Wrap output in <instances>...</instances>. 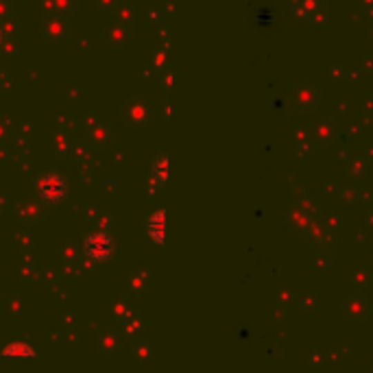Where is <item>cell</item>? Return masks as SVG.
Wrapping results in <instances>:
<instances>
[{
  "label": "cell",
  "mask_w": 373,
  "mask_h": 373,
  "mask_svg": "<svg viewBox=\"0 0 373 373\" xmlns=\"http://www.w3.org/2000/svg\"><path fill=\"white\" fill-rule=\"evenodd\" d=\"M48 3H52L55 7H57L59 13H68V11H73L75 9V0H48Z\"/></svg>",
  "instance_id": "obj_8"
},
{
  "label": "cell",
  "mask_w": 373,
  "mask_h": 373,
  "mask_svg": "<svg viewBox=\"0 0 373 373\" xmlns=\"http://www.w3.org/2000/svg\"><path fill=\"white\" fill-rule=\"evenodd\" d=\"M0 356H3L5 361H33L35 350L31 347L29 343H24V341H13V343L7 345Z\"/></svg>",
  "instance_id": "obj_6"
},
{
  "label": "cell",
  "mask_w": 373,
  "mask_h": 373,
  "mask_svg": "<svg viewBox=\"0 0 373 373\" xmlns=\"http://www.w3.org/2000/svg\"><path fill=\"white\" fill-rule=\"evenodd\" d=\"M41 33L52 44H59V41L68 39V33H70V26L64 22V18H50L41 24Z\"/></svg>",
  "instance_id": "obj_5"
},
{
  "label": "cell",
  "mask_w": 373,
  "mask_h": 373,
  "mask_svg": "<svg viewBox=\"0 0 373 373\" xmlns=\"http://www.w3.org/2000/svg\"><path fill=\"white\" fill-rule=\"evenodd\" d=\"M151 177L157 179L160 184H166V179H169V157L164 153L155 160L153 169H151Z\"/></svg>",
  "instance_id": "obj_7"
},
{
  "label": "cell",
  "mask_w": 373,
  "mask_h": 373,
  "mask_svg": "<svg viewBox=\"0 0 373 373\" xmlns=\"http://www.w3.org/2000/svg\"><path fill=\"white\" fill-rule=\"evenodd\" d=\"M5 41H7V35L3 31V26H0V52H5Z\"/></svg>",
  "instance_id": "obj_9"
},
{
  "label": "cell",
  "mask_w": 373,
  "mask_h": 373,
  "mask_svg": "<svg viewBox=\"0 0 373 373\" xmlns=\"http://www.w3.org/2000/svg\"><path fill=\"white\" fill-rule=\"evenodd\" d=\"M166 229H169V216L164 210H157L155 214H151L146 220V233L151 240H155L157 245L166 242Z\"/></svg>",
  "instance_id": "obj_4"
},
{
  "label": "cell",
  "mask_w": 373,
  "mask_h": 373,
  "mask_svg": "<svg viewBox=\"0 0 373 373\" xmlns=\"http://www.w3.org/2000/svg\"><path fill=\"white\" fill-rule=\"evenodd\" d=\"M122 118L127 127H149L151 124V109L142 99H129L122 109Z\"/></svg>",
  "instance_id": "obj_3"
},
{
  "label": "cell",
  "mask_w": 373,
  "mask_h": 373,
  "mask_svg": "<svg viewBox=\"0 0 373 373\" xmlns=\"http://www.w3.org/2000/svg\"><path fill=\"white\" fill-rule=\"evenodd\" d=\"M37 195L44 199L46 203L57 205L68 195V182L57 173H48L37 182Z\"/></svg>",
  "instance_id": "obj_2"
},
{
  "label": "cell",
  "mask_w": 373,
  "mask_h": 373,
  "mask_svg": "<svg viewBox=\"0 0 373 373\" xmlns=\"http://www.w3.org/2000/svg\"><path fill=\"white\" fill-rule=\"evenodd\" d=\"M83 251H86V256L92 262H96V265H103V262H107L114 256L116 242L107 231H92L86 238V242H83Z\"/></svg>",
  "instance_id": "obj_1"
}]
</instances>
